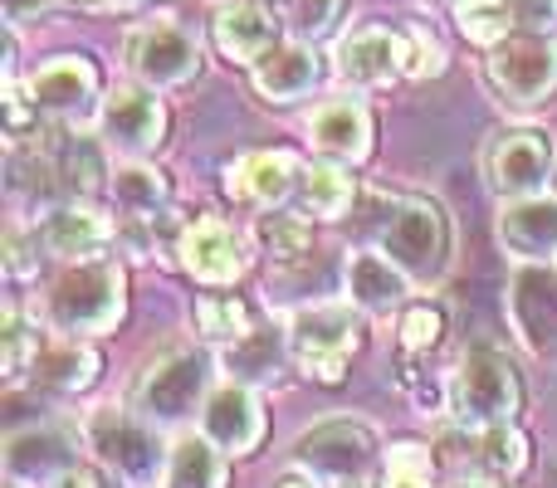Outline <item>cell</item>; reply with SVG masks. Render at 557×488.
Here are the masks:
<instances>
[{
    "mask_svg": "<svg viewBox=\"0 0 557 488\" xmlns=\"http://www.w3.org/2000/svg\"><path fill=\"white\" fill-rule=\"evenodd\" d=\"M127 308V278L113 259L88 254L69 259V268L45 293V323L64 337H98L123 317Z\"/></svg>",
    "mask_w": 557,
    "mask_h": 488,
    "instance_id": "6da1fadb",
    "label": "cell"
},
{
    "mask_svg": "<svg viewBox=\"0 0 557 488\" xmlns=\"http://www.w3.org/2000/svg\"><path fill=\"white\" fill-rule=\"evenodd\" d=\"M211 381H215L211 356L191 342H172L143 362V372H137V381H133V401L127 405L152 425H182V421H191V415L206 411Z\"/></svg>",
    "mask_w": 557,
    "mask_h": 488,
    "instance_id": "7a4b0ae2",
    "label": "cell"
},
{
    "mask_svg": "<svg viewBox=\"0 0 557 488\" xmlns=\"http://www.w3.org/2000/svg\"><path fill=\"white\" fill-rule=\"evenodd\" d=\"M372 245L401 268L411 284H435L450 264V221L435 201H421V196H406V201H392L386 215L376 221Z\"/></svg>",
    "mask_w": 557,
    "mask_h": 488,
    "instance_id": "3957f363",
    "label": "cell"
},
{
    "mask_svg": "<svg viewBox=\"0 0 557 488\" xmlns=\"http://www.w3.org/2000/svg\"><path fill=\"white\" fill-rule=\"evenodd\" d=\"M445 405H450V421L465 425V430L513 425V415H519V405H523V381L504 352L474 347V352H465L460 366L450 372Z\"/></svg>",
    "mask_w": 557,
    "mask_h": 488,
    "instance_id": "277c9868",
    "label": "cell"
},
{
    "mask_svg": "<svg viewBox=\"0 0 557 488\" xmlns=\"http://www.w3.org/2000/svg\"><path fill=\"white\" fill-rule=\"evenodd\" d=\"M157 430H162V425L143 421L133 405H127V411L103 405V411H94L84 421V445L123 484L157 488V484H162V474H166V464H172V450L162 445V435H157Z\"/></svg>",
    "mask_w": 557,
    "mask_h": 488,
    "instance_id": "5b68a950",
    "label": "cell"
},
{
    "mask_svg": "<svg viewBox=\"0 0 557 488\" xmlns=\"http://www.w3.org/2000/svg\"><path fill=\"white\" fill-rule=\"evenodd\" d=\"M499 103L509 108H539L557 93V39L539 35V29H513L509 39L490 49L484 59Z\"/></svg>",
    "mask_w": 557,
    "mask_h": 488,
    "instance_id": "8992f818",
    "label": "cell"
},
{
    "mask_svg": "<svg viewBox=\"0 0 557 488\" xmlns=\"http://www.w3.org/2000/svg\"><path fill=\"white\" fill-rule=\"evenodd\" d=\"M376 450H382V445H376L372 425L337 415V421H323V425H313V430L298 435L294 464L308 470V474H318V479L333 484V488H357V484L372 479Z\"/></svg>",
    "mask_w": 557,
    "mask_h": 488,
    "instance_id": "52a82bcc",
    "label": "cell"
},
{
    "mask_svg": "<svg viewBox=\"0 0 557 488\" xmlns=\"http://www.w3.org/2000/svg\"><path fill=\"white\" fill-rule=\"evenodd\" d=\"M288 352L318 381H343L357 352V313L352 303H313L288 317Z\"/></svg>",
    "mask_w": 557,
    "mask_h": 488,
    "instance_id": "ba28073f",
    "label": "cell"
},
{
    "mask_svg": "<svg viewBox=\"0 0 557 488\" xmlns=\"http://www.w3.org/2000/svg\"><path fill=\"white\" fill-rule=\"evenodd\" d=\"M123 68L147 88H182L201 74V39L191 29L157 20V25H133L123 35Z\"/></svg>",
    "mask_w": 557,
    "mask_h": 488,
    "instance_id": "9c48e42d",
    "label": "cell"
},
{
    "mask_svg": "<svg viewBox=\"0 0 557 488\" xmlns=\"http://www.w3.org/2000/svg\"><path fill=\"white\" fill-rule=\"evenodd\" d=\"M557 172V147L543 127H509L494 133V142L484 147V176L490 186L513 201V196H539Z\"/></svg>",
    "mask_w": 557,
    "mask_h": 488,
    "instance_id": "30bf717a",
    "label": "cell"
},
{
    "mask_svg": "<svg viewBox=\"0 0 557 488\" xmlns=\"http://www.w3.org/2000/svg\"><path fill=\"white\" fill-rule=\"evenodd\" d=\"M98 137H103V147H113L117 157H127V162L157 152L166 137V108H162V98H157V88L117 84L113 93L98 103Z\"/></svg>",
    "mask_w": 557,
    "mask_h": 488,
    "instance_id": "8fae6325",
    "label": "cell"
},
{
    "mask_svg": "<svg viewBox=\"0 0 557 488\" xmlns=\"http://www.w3.org/2000/svg\"><path fill=\"white\" fill-rule=\"evenodd\" d=\"M0 464L10 488H59L78 470V435L64 425H29L5 440Z\"/></svg>",
    "mask_w": 557,
    "mask_h": 488,
    "instance_id": "7c38bea8",
    "label": "cell"
},
{
    "mask_svg": "<svg viewBox=\"0 0 557 488\" xmlns=\"http://www.w3.org/2000/svg\"><path fill=\"white\" fill-rule=\"evenodd\" d=\"M509 317L519 342L543 362H557V268L519 264L509 278Z\"/></svg>",
    "mask_w": 557,
    "mask_h": 488,
    "instance_id": "4fadbf2b",
    "label": "cell"
},
{
    "mask_svg": "<svg viewBox=\"0 0 557 488\" xmlns=\"http://www.w3.org/2000/svg\"><path fill=\"white\" fill-rule=\"evenodd\" d=\"M29 98L49 123H84L98 103V68L84 54H59L29 74Z\"/></svg>",
    "mask_w": 557,
    "mask_h": 488,
    "instance_id": "5bb4252c",
    "label": "cell"
},
{
    "mask_svg": "<svg viewBox=\"0 0 557 488\" xmlns=\"http://www.w3.org/2000/svg\"><path fill=\"white\" fill-rule=\"evenodd\" d=\"M176 259H182V268L196 284H211V288L235 284L245 274V264H250L245 240L225 221H215V215H201V221H191L176 235Z\"/></svg>",
    "mask_w": 557,
    "mask_h": 488,
    "instance_id": "9a60e30c",
    "label": "cell"
},
{
    "mask_svg": "<svg viewBox=\"0 0 557 488\" xmlns=\"http://www.w3.org/2000/svg\"><path fill=\"white\" fill-rule=\"evenodd\" d=\"M406 59H411L406 29L362 25L337 39V74L357 88H386L392 78L406 74Z\"/></svg>",
    "mask_w": 557,
    "mask_h": 488,
    "instance_id": "2e32d148",
    "label": "cell"
},
{
    "mask_svg": "<svg viewBox=\"0 0 557 488\" xmlns=\"http://www.w3.org/2000/svg\"><path fill=\"white\" fill-rule=\"evenodd\" d=\"M201 435L225 454H250L264 440V405L250 381H225L201 411Z\"/></svg>",
    "mask_w": 557,
    "mask_h": 488,
    "instance_id": "e0dca14e",
    "label": "cell"
},
{
    "mask_svg": "<svg viewBox=\"0 0 557 488\" xmlns=\"http://www.w3.org/2000/svg\"><path fill=\"white\" fill-rule=\"evenodd\" d=\"M278 29H284V15H278L270 0H225L211 20L215 49L231 64H260L278 45Z\"/></svg>",
    "mask_w": 557,
    "mask_h": 488,
    "instance_id": "ac0fdd59",
    "label": "cell"
},
{
    "mask_svg": "<svg viewBox=\"0 0 557 488\" xmlns=\"http://www.w3.org/2000/svg\"><path fill=\"white\" fill-rule=\"evenodd\" d=\"M499 240L519 264H548L557 254V196H513L499 211Z\"/></svg>",
    "mask_w": 557,
    "mask_h": 488,
    "instance_id": "d6986e66",
    "label": "cell"
},
{
    "mask_svg": "<svg viewBox=\"0 0 557 488\" xmlns=\"http://www.w3.org/2000/svg\"><path fill=\"white\" fill-rule=\"evenodd\" d=\"M308 142L333 162H362L372 152V113L362 98H327L308 113Z\"/></svg>",
    "mask_w": 557,
    "mask_h": 488,
    "instance_id": "ffe728a7",
    "label": "cell"
},
{
    "mask_svg": "<svg viewBox=\"0 0 557 488\" xmlns=\"http://www.w3.org/2000/svg\"><path fill=\"white\" fill-rule=\"evenodd\" d=\"M411 278L382 254V249H352L347 254V303L367 317H392L406 308Z\"/></svg>",
    "mask_w": 557,
    "mask_h": 488,
    "instance_id": "44dd1931",
    "label": "cell"
},
{
    "mask_svg": "<svg viewBox=\"0 0 557 488\" xmlns=\"http://www.w3.org/2000/svg\"><path fill=\"white\" fill-rule=\"evenodd\" d=\"M255 93L264 98V103H298V98H308L318 88V78H323V64H318L313 45L308 39H278V45L270 49V54L255 64Z\"/></svg>",
    "mask_w": 557,
    "mask_h": 488,
    "instance_id": "7402d4cb",
    "label": "cell"
},
{
    "mask_svg": "<svg viewBox=\"0 0 557 488\" xmlns=\"http://www.w3.org/2000/svg\"><path fill=\"white\" fill-rule=\"evenodd\" d=\"M298 172L304 166L288 152H245L240 162L225 166V191L245 205H260V211H274L288 196L298 191Z\"/></svg>",
    "mask_w": 557,
    "mask_h": 488,
    "instance_id": "603a6c76",
    "label": "cell"
},
{
    "mask_svg": "<svg viewBox=\"0 0 557 488\" xmlns=\"http://www.w3.org/2000/svg\"><path fill=\"white\" fill-rule=\"evenodd\" d=\"M35 235H39V245H45L49 254H59V259H88V254H98V249L113 240V225H108L103 215L94 211V205H84L78 196H69V201L49 205V211L39 215Z\"/></svg>",
    "mask_w": 557,
    "mask_h": 488,
    "instance_id": "cb8c5ba5",
    "label": "cell"
},
{
    "mask_svg": "<svg viewBox=\"0 0 557 488\" xmlns=\"http://www.w3.org/2000/svg\"><path fill=\"white\" fill-rule=\"evenodd\" d=\"M39 157H45L49 176H54V186L64 196H94L108 176L103 147H98L94 137L74 133L69 123H59V133H49V142L39 147Z\"/></svg>",
    "mask_w": 557,
    "mask_h": 488,
    "instance_id": "d4e9b609",
    "label": "cell"
},
{
    "mask_svg": "<svg viewBox=\"0 0 557 488\" xmlns=\"http://www.w3.org/2000/svg\"><path fill=\"white\" fill-rule=\"evenodd\" d=\"M294 196H298V211L313 215V221H343L357 201V186H352V176L343 172V162L323 157V162H308L304 172H298Z\"/></svg>",
    "mask_w": 557,
    "mask_h": 488,
    "instance_id": "484cf974",
    "label": "cell"
},
{
    "mask_svg": "<svg viewBox=\"0 0 557 488\" xmlns=\"http://www.w3.org/2000/svg\"><path fill=\"white\" fill-rule=\"evenodd\" d=\"M294 362V352H288V327L278 333V327H250V333L240 337V342L225 347V366H231L235 381H278L284 376V366Z\"/></svg>",
    "mask_w": 557,
    "mask_h": 488,
    "instance_id": "4316f807",
    "label": "cell"
},
{
    "mask_svg": "<svg viewBox=\"0 0 557 488\" xmlns=\"http://www.w3.org/2000/svg\"><path fill=\"white\" fill-rule=\"evenodd\" d=\"M113 201L123 221H162L166 205H172V182H166V172H157L137 157V162L113 172Z\"/></svg>",
    "mask_w": 557,
    "mask_h": 488,
    "instance_id": "83f0119b",
    "label": "cell"
},
{
    "mask_svg": "<svg viewBox=\"0 0 557 488\" xmlns=\"http://www.w3.org/2000/svg\"><path fill=\"white\" fill-rule=\"evenodd\" d=\"M35 381L49 386V391H88L98 381V352L78 337H59V342L39 347Z\"/></svg>",
    "mask_w": 557,
    "mask_h": 488,
    "instance_id": "f1b7e54d",
    "label": "cell"
},
{
    "mask_svg": "<svg viewBox=\"0 0 557 488\" xmlns=\"http://www.w3.org/2000/svg\"><path fill=\"white\" fill-rule=\"evenodd\" d=\"M225 460L231 454L215 450L206 435H182L172 445V464L157 488H225Z\"/></svg>",
    "mask_w": 557,
    "mask_h": 488,
    "instance_id": "f546056e",
    "label": "cell"
},
{
    "mask_svg": "<svg viewBox=\"0 0 557 488\" xmlns=\"http://www.w3.org/2000/svg\"><path fill=\"white\" fill-rule=\"evenodd\" d=\"M455 29L470 45L494 49L513 29H523V0H455Z\"/></svg>",
    "mask_w": 557,
    "mask_h": 488,
    "instance_id": "4dcf8cb0",
    "label": "cell"
},
{
    "mask_svg": "<svg viewBox=\"0 0 557 488\" xmlns=\"http://www.w3.org/2000/svg\"><path fill=\"white\" fill-rule=\"evenodd\" d=\"M465 464L509 484L513 474H523V464H529V440H523L519 425H490V430H474L470 460Z\"/></svg>",
    "mask_w": 557,
    "mask_h": 488,
    "instance_id": "1f68e13d",
    "label": "cell"
},
{
    "mask_svg": "<svg viewBox=\"0 0 557 488\" xmlns=\"http://www.w3.org/2000/svg\"><path fill=\"white\" fill-rule=\"evenodd\" d=\"M250 327H255L250 303L235 298V293H206L201 303H196V333H201L206 342H215V347L240 342Z\"/></svg>",
    "mask_w": 557,
    "mask_h": 488,
    "instance_id": "d6a6232c",
    "label": "cell"
},
{
    "mask_svg": "<svg viewBox=\"0 0 557 488\" xmlns=\"http://www.w3.org/2000/svg\"><path fill=\"white\" fill-rule=\"evenodd\" d=\"M255 245H260L270 259H278V264H288V259L308 254V245H313V230H308L304 211H298V215L270 211V215H260V221H255Z\"/></svg>",
    "mask_w": 557,
    "mask_h": 488,
    "instance_id": "836d02e7",
    "label": "cell"
},
{
    "mask_svg": "<svg viewBox=\"0 0 557 488\" xmlns=\"http://www.w3.org/2000/svg\"><path fill=\"white\" fill-rule=\"evenodd\" d=\"M39 327H29L25 317L10 308L0 317V366H5V381H25V372H35V356H39Z\"/></svg>",
    "mask_w": 557,
    "mask_h": 488,
    "instance_id": "e575fe53",
    "label": "cell"
},
{
    "mask_svg": "<svg viewBox=\"0 0 557 488\" xmlns=\"http://www.w3.org/2000/svg\"><path fill=\"white\" fill-rule=\"evenodd\" d=\"M382 488H435V460L425 445H392L382 460Z\"/></svg>",
    "mask_w": 557,
    "mask_h": 488,
    "instance_id": "d590c367",
    "label": "cell"
},
{
    "mask_svg": "<svg viewBox=\"0 0 557 488\" xmlns=\"http://www.w3.org/2000/svg\"><path fill=\"white\" fill-rule=\"evenodd\" d=\"M284 25L294 29V39H323V35H333V25H337V15H343V0H288L284 10Z\"/></svg>",
    "mask_w": 557,
    "mask_h": 488,
    "instance_id": "8d00e7d4",
    "label": "cell"
},
{
    "mask_svg": "<svg viewBox=\"0 0 557 488\" xmlns=\"http://www.w3.org/2000/svg\"><path fill=\"white\" fill-rule=\"evenodd\" d=\"M445 333V313L435 303H411L401 308V352H431Z\"/></svg>",
    "mask_w": 557,
    "mask_h": 488,
    "instance_id": "74e56055",
    "label": "cell"
},
{
    "mask_svg": "<svg viewBox=\"0 0 557 488\" xmlns=\"http://www.w3.org/2000/svg\"><path fill=\"white\" fill-rule=\"evenodd\" d=\"M406 45H411V59H406V74H411V78L445 74V49H441V39H435L431 29L411 25V29H406Z\"/></svg>",
    "mask_w": 557,
    "mask_h": 488,
    "instance_id": "f35d334b",
    "label": "cell"
},
{
    "mask_svg": "<svg viewBox=\"0 0 557 488\" xmlns=\"http://www.w3.org/2000/svg\"><path fill=\"white\" fill-rule=\"evenodd\" d=\"M39 235H25L20 225H10L5 230V274L10 278H29L39 274Z\"/></svg>",
    "mask_w": 557,
    "mask_h": 488,
    "instance_id": "ab89813d",
    "label": "cell"
},
{
    "mask_svg": "<svg viewBox=\"0 0 557 488\" xmlns=\"http://www.w3.org/2000/svg\"><path fill=\"white\" fill-rule=\"evenodd\" d=\"M523 29L553 35L557 29V0H523Z\"/></svg>",
    "mask_w": 557,
    "mask_h": 488,
    "instance_id": "60d3db41",
    "label": "cell"
},
{
    "mask_svg": "<svg viewBox=\"0 0 557 488\" xmlns=\"http://www.w3.org/2000/svg\"><path fill=\"white\" fill-rule=\"evenodd\" d=\"M49 5H54V0H0V10H5V25H10V29L25 25V20H35V15H45Z\"/></svg>",
    "mask_w": 557,
    "mask_h": 488,
    "instance_id": "b9f144b4",
    "label": "cell"
},
{
    "mask_svg": "<svg viewBox=\"0 0 557 488\" xmlns=\"http://www.w3.org/2000/svg\"><path fill=\"white\" fill-rule=\"evenodd\" d=\"M59 488H117V484H113V479H103L98 470H84V464H78V470L69 474V479L59 484Z\"/></svg>",
    "mask_w": 557,
    "mask_h": 488,
    "instance_id": "7bdbcfd3",
    "label": "cell"
},
{
    "mask_svg": "<svg viewBox=\"0 0 557 488\" xmlns=\"http://www.w3.org/2000/svg\"><path fill=\"white\" fill-rule=\"evenodd\" d=\"M274 488H323V479H318V474H308V470H298V474H284Z\"/></svg>",
    "mask_w": 557,
    "mask_h": 488,
    "instance_id": "ee69618b",
    "label": "cell"
},
{
    "mask_svg": "<svg viewBox=\"0 0 557 488\" xmlns=\"http://www.w3.org/2000/svg\"><path fill=\"white\" fill-rule=\"evenodd\" d=\"M74 5H88V10H113V5H123V0H74Z\"/></svg>",
    "mask_w": 557,
    "mask_h": 488,
    "instance_id": "f6af8a7d",
    "label": "cell"
},
{
    "mask_svg": "<svg viewBox=\"0 0 557 488\" xmlns=\"http://www.w3.org/2000/svg\"><path fill=\"white\" fill-rule=\"evenodd\" d=\"M553 196H557V172H553Z\"/></svg>",
    "mask_w": 557,
    "mask_h": 488,
    "instance_id": "bcb514c9",
    "label": "cell"
},
{
    "mask_svg": "<svg viewBox=\"0 0 557 488\" xmlns=\"http://www.w3.org/2000/svg\"><path fill=\"white\" fill-rule=\"evenodd\" d=\"M123 5H137V0H123Z\"/></svg>",
    "mask_w": 557,
    "mask_h": 488,
    "instance_id": "7dc6e473",
    "label": "cell"
}]
</instances>
